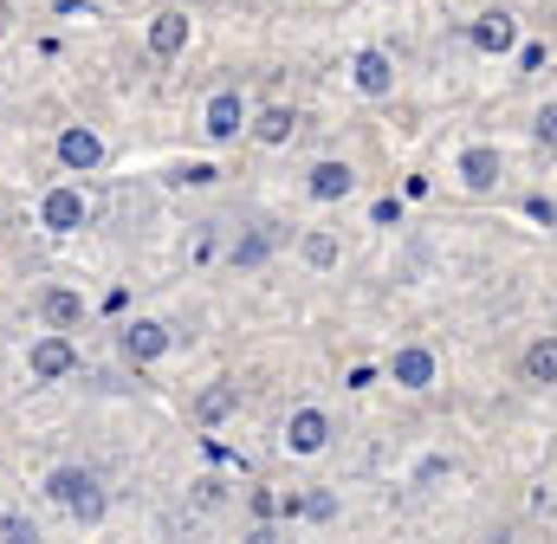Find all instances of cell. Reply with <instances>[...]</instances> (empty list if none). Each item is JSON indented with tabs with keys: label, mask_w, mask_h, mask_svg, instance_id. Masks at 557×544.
Here are the masks:
<instances>
[{
	"label": "cell",
	"mask_w": 557,
	"mask_h": 544,
	"mask_svg": "<svg viewBox=\"0 0 557 544\" xmlns=\"http://www.w3.org/2000/svg\"><path fill=\"white\" fill-rule=\"evenodd\" d=\"M46 493H52L72 519H85V526H98V519H104V506H111V499H104V486H98L85 467H59V473L46 480Z\"/></svg>",
	"instance_id": "obj_1"
},
{
	"label": "cell",
	"mask_w": 557,
	"mask_h": 544,
	"mask_svg": "<svg viewBox=\"0 0 557 544\" xmlns=\"http://www.w3.org/2000/svg\"><path fill=\"white\" fill-rule=\"evenodd\" d=\"M26 363H33V383H65V376L78 370V350L52 331V337H39V344H33V357H26Z\"/></svg>",
	"instance_id": "obj_2"
},
{
	"label": "cell",
	"mask_w": 557,
	"mask_h": 544,
	"mask_svg": "<svg viewBox=\"0 0 557 544\" xmlns=\"http://www.w3.org/2000/svg\"><path fill=\"white\" fill-rule=\"evenodd\" d=\"M39 227H46V234H72V227H85V195H78V188H46V201H39Z\"/></svg>",
	"instance_id": "obj_3"
},
{
	"label": "cell",
	"mask_w": 557,
	"mask_h": 544,
	"mask_svg": "<svg viewBox=\"0 0 557 544\" xmlns=\"http://www.w3.org/2000/svg\"><path fill=\"white\" fill-rule=\"evenodd\" d=\"M59 162H65L72 175H91V169L104 162V136H98V131H85V124L59 131Z\"/></svg>",
	"instance_id": "obj_4"
},
{
	"label": "cell",
	"mask_w": 557,
	"mask_h": 544,
	"mask_svg": "<svg viewBox=\"0 0 557 544\" xmlns=\"http://www.w3.org/2000/svg\"><path fill=\"white\" fill-rule=\"evenodd\" d=\"M324 441H331V415L324 408H298L285 421V447L292 454H324Z\"/></svg>",
	"instance_id": "obj_5"
},
{
	"label": "cell",
	"mask_w": 557,
	"mask_h": 544,
	"mask_svg": "<svg viewBox=\"0 0 557 544\" xmlns=\"http://www.w3.org/2000/svg\"><path fill=\"white\" fill-rule=\"evenodd\" d=\"M350 78H357L363 98H389V91H396V65H389V52H357V59H350Z\"/></svg>",
	"instance_id": "obj_6"
},
{
	"label": "cell",
	"mask_w": 557,
	"mask_h": 544,
	"mask_svg": "<svg viewBox=\"0 0 557 544\" xmlns=\"http://www.w3.org/2000/svg\"><path fill=\"white\" fill-rule=\"evenodd\" d=\"M247 124V104H240V91H214L208 98V118H201V131L214 136V143H227V136H240Z\"/></svg>",
	"instance_id": "obj_7"
},
{
	"label": "cell",
	"mask_w": 557,
	"mask_h": 544,
	"mask_svg": "<svg viewBox=\"0 0 557 544\" xmlns=\"http://www.w3.org/2000/svg\"><path fill=\"white\" fill-rule=\"evenodd\" d=\"M149 52H156V59L188 52V13H182V7H169V13H156V20H149Z\"/></svg>",
	"instance_id": "obj_8"
},
{
	"label": "cell",
	"mask_w": 557,
	"mask_h": 544,
	"mask_svg": "<svg viewBox=\"0 0 557 544\" xmlns=\"http://www.w3.org/2000/svg\"><path fill=\"white\" fill-rule=\"evenodd\" d=\"M467 39L480 46V52H512V39H519V20L499 7V13H480L473 26H467Z\"/></svg>",
	"instance_id": "obj_9"
},
{
	"label": "cell",
	"mask_w": 557,
	"mask_h": 544,
	"mask_svg": "<svg viewBox=\"0 0 557 544\" xmlns=\"http://www.w3.org/2000/svg\"><path fill=\"white\" fill-rule=\"evenodd\" d=\"M162 350H169V331H162V324H149V318L124 324V357H131V363H156Z\"/></svg>",
	"instance_id": "obj_10"
},
{
	"label": "cell",
	"mask_w": 557,
	"mask_h": 544,
	"mask_svg": "<svg viewBox=\"0 0 557 544\" xmlns=\"http://www.w3.org/2000/svg\"><path fill=\"white\" fill-rule=\"evenodd\" d=\"M389 376H396L403 390H428V383H434V350H421V344H409V350H396Z\"/></svg>",
	"instance_id": "obj_11"
},
{
	"label": "cell",
	"mask_w": 557,
	"mask_h": 544,
	"mask_svg": "<svg viewBox=\"0 0 557 544\" xmlns=\"http://www.w3.org/2000/svg\"><path fill=\"white\" fill-rule=\"evenodd\" d=\"M350 188H357V169H350V162H318V169H311V195H318V201H344Z\"/></svg>",
	"instance_id": "obj_12"
},
{
	"label": "cell",
	"mask_w": 557,
	"mask_h": 544,
	"mask_svg": "<svg viewBox=\"0 0 557 544\" xmlns=\"http://www.w3.org/2000/svg\"><path fill=\"white\" fill-rule=\"evenodd\" d=\"M39 311H46V324H52V331H72V324L85 318V298H78V292H65V285H52V292L39 298Z\"/></svg>",
	"instance_id": "obj_13"
},
{
	"label": "cell",
	"mask_w": 557,
	"mask_h": 544,
	"mask_svg": "<svg viewBox=\"0 0 557 544\" xmlns=\"http://www.w3.org/2000/svg\"><path fill=\"white\" fill-rule=\"evenodd\" d=\"M234 408H240V390H234V383H208V390L195 396V421H208V428H214V421H227Z\"/></svg>",
	"instance_id": "obj_14"
},
{
	"label": "cell",
	"mask_w": 557,
	"mask_h": 544,
	"mask_svg": "<svg viewBox=\"0 0 557 544\" xmlns=\"http://www.w3.org/2000/svg\"><path fill=\"white\" fill-rule=\"evenodd\" d=\"M460 182H467V188H493V182H499V149H486V143L467 149V156H460Z\"/></svg>",
	"instance_id": "obj_15"
},
{
	"label": "cell",
	"mask_w": 557,
	"mask_h": 544,
	"mask_svg": "<svg viewBox=\"0 0 557 544\" xmlns=\"http://www.w3.org/2000/svg\"><path fill=\"white\" fill-rule=\"evenodd\" d=\"M292 131H298V111H285V104H273V111H260V118H253V136H260L267 149L292 143Z\"/></svg>",
	"instance_id": "obj_16"
},
{
	"label": "cell",
	"mask_w": 557,
	"mask_h": 544,
	"mask_svg": "<svg viewBox=\"0 0 557 544\" xmlns=\"http://www.w3.org/2000/svg\"><path fill=\"white\" fill-rule=\"evenodd\" d=\"M525 376H532V383H557V337H539V344L525 350Z\"/></svg>",
	"instance_id": "obj_17"
},
{
	"label": "cell",
	"mask_w": 557,
	"mask_h": 544,
	"mask_svg": "<svg viewBox=\"0 0 557 544\" xmlns=\"http://www.w3.org/2000/svg\"><path fill=\"white\" fill-rule=\"evenodd\" d=\"M305 267H337V234H305Z\"/></svg>",
	"instance_id": "obj_18"
},
{
	"label": "cell",
	"mask_w": 557,
	"mask_h": 544,
	"mask_svg": "<svg viewBox=\"0 0 557 544\" xmlns=\"http://www.w3.org/2000/svg\"><path fill=\"white\" fill-rule=\"evenodd\" d=\"M267 254H273V234H267V227H260V234H247V240L234 247V260H240V267H260Z\"/></svg>",
	"instance_id": "obj_19"
},
{
	"label": "cell",
	"mask_w": 557,
	"mask_h": 544,
	"mask_svg": "<svg viewBox=\"0 0 557 544\" xmlns=\"http://www.w3.org/2000/svg\"><path fill=\"white\" fill-rule=\"evenodd\" d=\"M532 131H539V143H557V104L539 111V124H532Z\"/></svg>",
	"instance_id": "obj_20"
},
{
	"label": "cell",
	"mask_w": 557,
	"mask_h": 544,
	"mask_svg": "<svg viewBox=\"0 0 557 544\" xmlns=\"http://www.w3.org/2000/svg\"><path fill=\"white\" fill-rule=\"evenodd\" d=\"M305 512H311V519H331V512H337V499H331V493H311V499H305Z\"/></svg>",
	"instance_id": "obj_21"
},
{
	"label": "cell",
	"mask_w": 557,
	"mask_h": 544,
	"mask_svg": "<svg viewBox=\"0 0 557 544\" xmlns=\"http://www.w3.org/2000/svg\"><path fill=\"white\" fill-rule=\"evenodd\" d=\"M273 512H278V493L260 486V493H253V519H273Z\"/></svg>",
	"instance_id": "obj_22"
},
{
	"label": "cell",
	"mask_w": 557,
	"mask_h": 544,
	"mask_svg": "<svg viewBox=\"0 0 557 544\" xmlns=\"http://www.w3.org/2000/svg\"><path fill=\"white\" fill-rule=\"evenodd\" d=\"M117 7H137V0H117Z\"/></svg>",
	"instance_id": "obj_23"
}]
</instances>
